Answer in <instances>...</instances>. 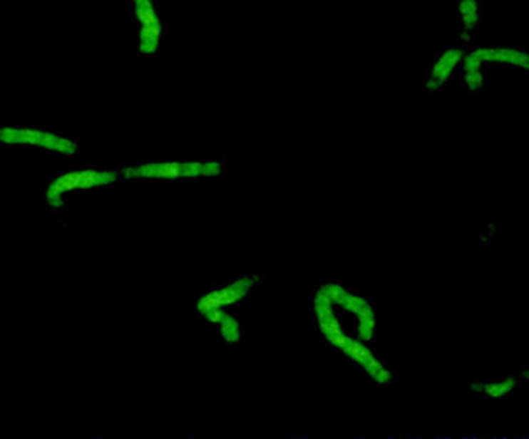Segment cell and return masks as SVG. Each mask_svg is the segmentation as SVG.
I'll list each match as a JSON object with an SVG mask.
<instances>
[{
    "mask_svg": "<svg viewBox=\"0 0 529 439\" xmlns=\"http://www.w3.org/2000/svg\"><path fill=\"white\" fill-rule=\"evenodd\" d=\"M222 164L217 161H163L148 162L135 167H124L121 175L127 180H181L198 177H218Z\"/></svg>",
    "mask_w": 529,
    "mask_h": 439,
    "instance_id": "1",
    "label": "cell"
},
{
    "mask_svg": "<svg viewBox=\"0 0 529 439\" xmlns=\"http://www.w3.org/2000/svg\"><path fill=\"white\" fill-rule=\"evenodd\" d=\"M118 180V173L113 170H96V169H81L70 170L54 178L47 190L45 200L51 209H61L66 205V197L79 190H92L98 187L111 186Z\"/></svg>",
    "mask_w": 529,
    "mask_h": 439,
    "instance_id": "2",
    "label": "cell"
},
{
    "mask_svg": "<svg viewBox=\"0 0 529 439\" xmlns=\"http://www.w3.org/2000/svg\"><path fill=\"white\" fill-rule=\"evenodd\" d=\"M321 288L328 299L333 301L334 306L346 311V313L353 314L359 320V339L370 342L375 337L376 314L375 309L369 304V300L358 294H353L351 291L345 289L339 283H325Z\"/></svg>",
    "mask_w": 529,
    "mask_h": 439,
    "instance_id": "3",
    "label": "cell"
},
{
    "mask_svg": "<svg viewBox=\"0 0 529 439\" xmlns=\"http://www.w3.org/2000/svg\"><path fill=\"white\" fill-rule=\"evenodd\" d=\"M0 143L8 145H33V148H42L61 155H75L78 144L66 136L56 133L45 132L39 129H21V127H4L0 129Z\"/></svg>",
    "mask_w": 529,
    "mask_h": 439,
    "instance_id": "4",
    "label": "cell"
},
{
    "mask_svg": "<svg viewBox=\"0 0 529 439\" xmlns=\"http://www.w3.org/2000/svg\"><path fill=\"white\" fill-rule=\"evenodd\" d=\"M254 286V279L250 276H245L234 280L230 285L220 288V289H214L206 292L205 296H202L197 301V311L200 316H203V319H207L209 316H212L218 311H223L225 308H230L235 304H239Z\"/></svg>",
    "mask_w": 529,
    "mask_h": 439,
    "instance_id": "5",
    "label": "cell"
},
{
    "mask_svg": "<svg viewBox=\"0 0 529 439\" xmlns=\"http://www.w3.org/2000/svg\"><path fill=\"white\" fill-rule=\"evenodd\" d=\"M463 56L464 54L461 50L451 48L448 51H444L440 56V59L435 62V66L431 73V78H428L427 84H426V88L432 90V91L440 88L444 82L451 78L455 67H457L458 63L463 61Z\"/></svg>",
    "mask_w": 529,
    "mask_h": 439,
    "instance_id": "6",
    "label": "cell"
},
{
    "mask_svg": "<svg viewBox=\"0 0 529 439\" xmlns=\"http://www.w3.org/2000/svg\"><path fill=\"white\" fill-rule=\"evenodd\" d=\"M483 62H500L509 63V66H515L520 68H525L529 71V54L514 48H477L476 50Z\"/></svg>",
    "mask_w": 529,
    "mask_h": 439,
    "instance_id": "7",
    "label": "cell"
},
{
    "mask_svg": "<svg viewBox=\"0 0 529 439\" xmlns=\"http://www.w3.org/2000/svg\"><path fill=\"white\" fill-rule=\"evenodd\" d=\"M209 324L218 325L220 328V336L222 339L227 344H237L240 341V324L232 314L226 313V311H218L215 316L209 319Z\"/></svg>",
    "mask_w": 529,
    "mask_h": 439,
    "instance_id": "8",
    "label": "cell"
},
{
    "mask_svg": "<svg viewBox=\"0 0 529 439\" xmlns=\"http://www.w3.org/2000/svg\"><path fill=\"white\" fill-rule=\"evenodd\" d=\"M463 70H464V82L471 91H477L483 87V75H481V58L473 50L466 56H463Z\"/></svg>",
    "mask_w": 529,
    "mask_h": 439,
    "instance_id": "9",
    "label": "cell"
},
{
    "mask_svg": "<svg viewBox=\"0 0 529 439\" xmlns=\"http://www.w3.org/2000/svg\"><path fill=\"white\" fill-rule=\"evenodd\" d=\"M136 19L141 24V29H153L161 30V24L155 11L152 0H133Z\"/></svg>",
    "mask_w": 529,
    "mask_h": 439,
    "instance_id": "10",
    "label": "cell"
},
{
    "mask_svg": "<svg viewBox=\"0 0 529 439\" xmlns=\"http://www.w3.org/2000/svg\"><path fill=\"white\" fill-rule=\"evenodd\" d=\"M460 8V14L463 19V26H464V33H463V39L468 41V34L476 29L478 24V5L477 0H460L458 4Z\"/></svg>",
    "mask_w": 529,
    "mask_h": 439,
    "instance_id": "11",
    "label": "cell"
},
{
    "mask_svg": "<svg viewBox=\"0 0 529 439\" xmlns=\"http://www.w3.org/2000/svg\"><path fill=\"white\" fill-rule=\"evenodd\" d=\"M515 378H506L505 381L500 382H492V383H485L483 387V393L491 399H500L506 396L508 393H510L515 387Z\"/></svg>",
    "mask_w": 529,
    "mask_h": 439,
    "instance_id": "12",
    "label": "cell"
},
{
    "mask_svg": "<svg viewBox=\"0 0 529 439\" xmlns=\"http://www.w3.org/2000/svg\"><path fill=\"white\" fill-rule=\"evenodd\" d=\"M483 387H485V383H480V382L469 383V388L476 393H483Z\"/></svg>",
    "mask_w": 529,
    "mask_h": 439,
    "instance_id": "13",
    "label": "cell"
},
{
    "mask_svg": "<svg viewBox=\"0 0 529 439\" xmlns=\"http://www.w3.org/2000/svg\"><path fill=\"white\" fill-rule=\"evenodd\" d=\"M522 376H523L525 379H529V370H525V371L522 373Z\"/></svg>",
    "mask_w": 529,
    "mask_h": 439,
    "instance_id": "14",
    "label": "cell"
}]
</instances>
